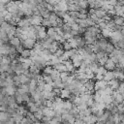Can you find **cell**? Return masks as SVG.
Returning <instances> with one entry per match:
<instances>
[{
    "mask_svg": "<svg viewBox=\"0 0 124 124\" xmlns=\"http://www.w3.org/2000/svg\"><path fill=\"white\" fill-rule=\"evenodd\" d=\"M36 43V40L35 39H31V38H26L23 42H22V46L24 49H28V50H31L33 49V46L34 44Z\"/></svg>",
    "mask_w": 124,
    "mask_h": 124,
    "instance_id": "6da1fadb",
    "label": "cell"
},
{
    "mask_svg": "<svg viewBox=\"0 0 124 124\" xmlns=\"http://www.w3.org/2000/svg\"><path fill=\"white\" fill-rule=\"evenodd\" d=\"M104 67L108 70V71H113L115 67H116V64L114 63V62L108 57V59H107V61H106V63L104 64Z\"/></svg>",
    "mask_w": 124,
    "mask_h": 124,
    "instance_id": "7a4b0ae2",
    "label": "cell"
},
{
    "mask_svg": "<svg viewBox=\"0 0 124 124\" xmlns=\"http://www.w3.org/2000/svg\"><path fill=\"white\" fill-rule=\"evenodd\" d=\"M62 64H64L67 71L69 73H75V67L72 63V60L71 59H68V60H64V61H62Z\"/></svg>",
    "mask_w": 124,
    "mask_h": 124,
    "instance_id": "3957f363",
    "label": "cell"
},
{
    "mask_svg": "<svg viewBox=\"0 0 124 124\" xmlns=\"http://www.w3.org/2000/svg\"><path fill=\"white\" fill-rule=\"evenodd\" d=\"M119 83H120V82L118 81V79H112L111 81L108 82V84L112 87L113 90H117Z\"/></svg>",
    "mask_w": 124,
    "mask_h": 124,
    "instance_id": "277c9868",
    "label": "cell"
},
{
    "mask_svg": "<svg viewBox=\"0 0 124 124\" xmlns=\"http://www.w3.org/2000/svg\"><path fill=\"white\" fill-rule=\"evenodd\" d=\"M70 94H71V91H70V90L63 88V89L60 90V95H59V96H60L62 99H68L69 96H70Z\"/></svg>",
    "mask_w": 124,
    "mask_h": 124,
    "instance_id": "5b68a950",
    "label": "cell"
},
{
    "mask_svg": "<svg viewBox=\"0 0 124 124\" xmlns=\"http://www.w3.org/2000/svg\"><path fill=\"white\" fill-rule=\"evenodd\" d=\"M112 29L111 28H103V29H101V35H102V37H104V38H108L111 36V33H112Z\"/></svg>",
    "mask_w": 124,
    "mask_h": 124,
    "instance_id": "8992f818",
    "label": "cell"
},
{
    "mask_svg": "<svg viewBox=\"0 0 124 124\" xmlns=\"http://www.w3.org/2000/svg\"><path fill=\"white\" fill-rule=\"evenodd\" d=\"M14 96H15V99H16V103H17L18 105H21V104H23V100H22L21 94H20V93H19L17 90H16Z\"/></svg>",
    "mask_w": 124,
    "mask_h": 124,
    "instance_id": "52a82bcc",
    "label": "cell"
},
{
    "mask_svg": "<svg viewBox=\"0 0 124 124\" xmlns=\"http://www.w3.org/2000/svg\"><path fill=\"white\" fill-rule=\"evenodd\" d=\"M114 50V46L112 44V43H110L108 41V43H107V45H106V49H105V52L106 53H111Z\"/></svg>",
    "mask_w": 124,
    "mask_h": 124,
    "instance_id": "ba28073f",
    "label": "cell"
},
{
    "mask_svg": "<svg viewBox=\"0 0 124 124\" xmlns=\"http://www.w3.org/2000/svg\"><path fill=\"white\" fill-rule=\"evenodd\" d=\"M6 90H7V94L8 95H14L16 90H17V86H15V85H8V86H6Z\"/></svg>",
    "mask_w": 124,
    "mask_h": 124,
    "instance_id": "9c48e42d",
    "label": "cell"
},
{
    "mask_svg": "<svg viewBox=\"0 0 124 124\" xmlns=\"http://www.w3.org/2000/svg\"><path fill=\"white\" fill-rule=\"evenodd\" d=\"M7 11H8L9 13H11V14L18 13V11H19V6H18V5H16L15 2H14V4H13L12 6H10V7L7 8Z\"/></svg>",
    "mask_w": 124,
    "mask_h": 124,
    "instance_id": "30bf717a",
    "label": "cell"
},
{
    "mask_svg": "<svg viewBox=\"0 0 124 124\" xmlns=\"http://www.w3.org/2000/svg\"><path fill=\"white\" fill-rule=\"evenodd\" d=\"M9 43H10L12 46H19V45L21 44V41H20V39H19L18 37L14 36L12 39L9 40Z\"/></svg>",
    "mask_w": 124,
    "mask_h": 124,
    "instance_id": "8fae6325",
    "label": "cell"
},
{
    "mask_svg": "<svg viewBox=\"0 0 124 124\" xmlns=\"http://www.w3.org/2000/svg\"><path fill=\"white\" fill-rule=\"evenodd\" d=\"M41 74H42V76H43V81L45 82V83H50V84H51V83L53 82L50 75H46V74H44V73H41Z\"/></svg>",
    "mask_w": 124,
    "mask_h": 124,
    "instance_id": "7c38bea8",
    "label": "cell"
},
{
    "mask_svg": "<svg viewBox=\"0 0 124 124\" xmlns=\"http://www.w3.org/2000/svg\"><path fill=\"white\" fill-rule=\"evenodd\" d=\"M33 50L36 51V52H42L44 50V48H43L42 44L40 43V41H36V43L33 46Z\"/></svg>",
    "mask_w": 124,
    "mask_h": 124,
    "instance_id": "4fadbf2b",
    "label": "cell"
},
{
    "mask_svg": "<svg viewBox=\"0 0 124 124\" xmlns=\"http://www.w3.org/2000/svg\"><path fill=\"white\" fill-rule=\"evenodd\" d=\"M29 81H30V79L27 77V76H25V75H23V74H21L20 75V82H21V83H29Z\"/></svg>",
    "mask_w": 124,
    "mask_h": 124,
    "instance_id": "5bb4252c",
    "label": "cell"
},
{
    "mask_svg": "<svg viewBox=\"0 0 124 124\" xmlns=\"http://www.w3.org/2000/svg\"><path fill=\"white\" fill-rule=\"evenodd\" d=\"M73 103L70 101V100H66L63 102V105H62V108H67V110H71V108H73Z\"/></svg>",
    "mask_w": 124,
    "mask_h": 124,
    "instance_id": "9a60e30c",
    "label": "cell"
},
{
    "mask_svg": "<svg viewBox=\"0 0 124 124\" xmlns=\"http://www.w3.org/2000/svg\"><path fill=\"white\" fill-rule=\"evenodd\" d=\"M46 35H48V36H52V37H55L56 32L54 31V28L52 26L46 28Z\"/></svg>",
    "mask_w": 124,
    "mask_h": 124,
    "instance_id": "2e32d148",
    "label": "cell"
},
{
    "mask_svg": "<svg viewBox=\"0 0 124 124\" xmlns=\"http://www.w3.org/2000/svg\"><path fill=\"white\" fill-rule=\"evenodd\" d=\"M96 16H97V17L98 18H100V19H102L103 17H104V16L107 14L105 11H103L102 9H95V13H94Z\"/></svg>",
    "mask_w": 124,
    "mask_h": 124,
    "instance_id": "e0dca14e",
    "label": "cell"
},
{
    "mask_svg": "<svg viewBox=\"0 0 124 124\" xmlns=\"http://www.w3.org/2000/svg\"><path fill=\"white\" fill-rule=\"evenodd\" d=\"M52 66H45L43 69H42V73L46 74V75H50L51 72L52 71Z\"/></svg>",
    "mask_w": 124,
    "mask_h": 124,
    "instance_id": "ac0fdd59",
    "label": "cell"
},
{
    "mask_svg": "<svg viewBox=\"0 0 124 124\" xmlns=\"http://www.w3.org/2000/svg\"><path fill=\"white\" fill-rule=\"evenodd\" d=\"M50 76H51V78L52 79V81H54V80L56 79V78H58V77H59V72H58L56 69H52V71L51 72Z\"/></svg>",
    "mask_w": 124,
    "mask_h": 124,
    "instance_id": "d6986e66",
    "label": "cell"
},
{
    "mask_svg": "<svg viewBox=\"0 0 124 124\" xmlns=\"http://www.w3.org/2000/svg\"><path fill=\"white\" fill-rule=\"evenodd\" d=\"M0 27H1L2 29H4V30L6 31V32H7V31L12 27V25H10V23L7 22V21H3L1 24H0Z\"/></svg>",
    "mask_w": 124,
    "mask_h": 124,
    "instance_id": "ffe728a7",
    "label": "cell"
},
{
    "mask_svg": "<svg viewBox=\"0 0 124 124\" xmlns=\"http://www.w3.org/2000/svg\"><path fill=\"white\" fill-rule=\"evenodd\" d=\"M41 25L45 26L46 28H49V27H51V26H52L51 21H50V20H49V19H43V21H42V22H41Z\"/></svg>",
    "mask_w": 124,
    "mask_h": 124,
    "instance_id": "44dd1931",
    "label": "cell"
},
{
    "mask_svg": "<svg viewBox=\"0 0 124 124\" xmlns=\"http://www.w3.org/2000/svg\"><path fill=\"white\" fill-rule=\"evenodd\" d=\"M21 56H22L23 58H28V57L30 56V50L24 49V50L21 52Z\"/></svg>",
    "mask_w": 124,
    "mask_h": 124,
    "instance_id": "7402d4cb",
    "label": "cell"
},
{
    "mask_svg": "<svg viewBox=\"0 0 124 124\" xmlns=\"http://www.w3.org/2000/svg\"><path fill=\"white\" fill-rule=\"evenodd\" d=\"M61 29L63 32H70V30H71V25L68 24V23H63L61 26Z\"/></svg>",
    "mask_w": 124,
    "mask_h": 124,
    "instance_id": "603a6c76",
    "label": "cell"
},
{
    "mask_svg": "<svg viewBox=\"0 0 124 124\" xmlns=\"http://www.w3.org/2000/svg\"><path fill=\"white\" fill-rule=\"evenodd\" d=\"M40 14H41V16H42L43 19H49V18H50V14H51V12L46 9V10L40 12Z\"/></svg>",
    "mask_w": 124,
    "mask_h": 124,
    "instance_id": "cb8c5ba5",
    "label": "cell"
},
{
    "mask_svg": "<svg viewBox=\"0 0 124 124\" xmlns=\"http://www.w3.org/2000/svg\"><path fill=\"white\" fill-rule=\"evenodd\" d=\"M115 100L117 101V103H124V94H121L118 92L115 97Z\"/></svg>",
    "mask_w": 124,
    "mask_h": 124,
    "instance_id": "d4e9b609",
    "label": "cell"
},
{
    "mask_svg": "<svg viewBox=\"0 0 124 124\" xmlns=\"http://www.w3.org/2000/svg\"><path fill=\"white\" fill-rule=\"evenodd\" d=\"M21 97H22V100H23V103H27L30 99V94L29 92H24L23 94H21Z\"/></svg>",
    "mask_w": 124,
    "mask_h": 124,
    "instance_id": "484cf974",
    "label": "cell"
},
{
    "mask_svg": "<svg viewBox=\"0 0 124 124\" xmlns=\"http://www.w3.org/2000/svg\"><path fill=\"white\" fill-rule=\"evenodd\" d=\"M72 103H73V105H74V106H76V107L79 106V105L82 103L80 96H75V98H74V100L72 101Z\"/></svg>",
    "mask_w": 124,
    "mask_h": 124,
    "instance_id": "4316f807",
    "label": "cell"
},
{
    "mask_svg": "<svg viewBox=\"0 0 124 124\" xmlns=\"http://www.w3.org/2000/svg\"><path fill=\"white\" fill-rule=\"evenodd\" d=\"M62 46H63V50L64 51H70L71 49H72V46H71V44L69 43V42H65L64 44H62Z\"/></svg>",
    "mask_w": 124,
    "mask_h": 124,
    "instance_id": "83f0119b",
    "label": "cell"
},
{
    "mask_svg": "<svg viewBox=\"0 0 124 124\" xmlns=\"http://www.w3.org/2000/svg\"><path fill=\"white\" fill-rule=\"evenodd\" d=\"M97 82V83H98V85L100 86V88H104L106 85H108V82H106L105 80H101V81H96Z\"/></svg>",
    "mask_w": 124,
    "mask_h": 124,
    "instance_id": "f1b7e54d",
    "label": "cell"
},
{
    "mask_svg": "<svg viewBox=\"0 0 124 124\" xmlns=\"http://www.w3.org/2000/svg\"><path fill=\"white\" fill-rule=\"evenodd\" d=\"M63 52H64V50L63 49H60V48H58L56 51H55V52L53 53L56 57H60L62 54H63Z\"/></svg>",
    "mask_w": 124,
    "mask_h": 124,
    "instance_id": "f546056e",
    "label": "cell"
},
{
    "mask_svg": "<svg viewBox=\"0 0 124 124\" xmlns=\"http://www.w3.org/2000/svg\"><path fill=\"white\" fill-rule=\"evenodd\" d=\"M33 114H34V116H35V118L37 119V120H39L40 122H41V119H42V117H43V114L41 113V112H35V113H33Z\"/></svg>",
    "mask_w": 124,
    "mask_h": 124,
    "instance_id": "4dcf8cb0",
    "label": "cell"
},
{
    "mask_svg": "<svg viewBox=\"0 0 124 124\" xmlns=\"http://www.w3.org/2000/svg\"><path fill=\"white\" fill-rule=\"evenodd\" d=\"M97 121H98L97 116H96L95 114H90V123H96Z\"/></svg>",
    "mask_w": 124,
    "mask_h": 124,
    "instance_id": "1f68e13d",
    "label": "cell"
},
{
    "mask_svg": "<svg viewBox=\"0 0 124 124\" xmlns=\"http://www.w3.org/2000/svg\"><path fill=\"white\" fill-rule=\"evenodd\" d=\"M54 13L56 14V16H57L58 18H61V19H62V18H63V16H64L67 12H65V11H56V12H54Z\"/></svg>",
    "mask_w": 124,
    "mask_h": 124,
    "instance_id": "d6a6232c",
    "label": "cell"
},
{
    "mask_svg": "<svg viewBox=\"0 0 124 124\" xmlns=\"http://www.w3.org/2000/svg\"><path fill=\"white\" fill-rule=\"evenodd\" d=\"M23 50H24V48H23V46H22L21 44H20L19 46H16V51H17V52L20 53V54H21V52Z\"/></svg>",
    "mask_w": 124,
    "mask_h": 124,
    "instance_id": "836d02e7",
    "label": "cell"
},
{
    "mask_svg": "<svg viewBox=\"0 0 124 124\" xmlns=\"http://www.w3.org/2000/svg\"><path fill=\"white\" fill-rule=\"evenodd\" d=\"M85 21H86V23H87L88 26H91V25H94V24H95V22L93 21L88 17V16H87V18L85 19Z\"/></svg>",
    "mask_w": 124,
    "mask_h": 124,
    "instance_id": "e575fe53",
    "label": "cell"
},
{
    "mask_svg": "<svg viewBox=\"0 0 124 124\" xmlns=\"http://www.w3.org/2000/svg\"><path fill=\"white\" fill-rule=\"evenodd\" d=\"M44 90H46V91H52V86L50 83H46L44 85Z\"/></svg>",
    "mask_w": 124,
    "mask_h": 124,
    "instance_id": "d590c367",
    "label": "cell"
},
{
    "mask_svg": "<svg viewBox=\"0 0 124 124\" xmlns=\"http://www.w3.org/2000/svg\"><path fill=\"white\" fill-rule=\"evenodd\" d=\"M3 18H4V21H9L12 19V14L8 12V13H7V14L4 16Z\"/></svg>",
    "mask_w": 124,
    "mask_h": 124,
    "instance_id": "8d00e7d4",
    "label": "cell"
},
{
    "mask_svg": "<svg viewBox=\"0 0 124 124\" xmlns=\"http://www.w3.org/2000/svg\"><path fill=\"white\" fill-rule=\"evenodd\" d=\"M52 103H53V101L52 100H50V99H46V107H48V108H52Z\"/></svg>",
    "mask_w": 124,
    "mask_h": 124,
    "instance_id": "74e56055",
    "label": "cell"
},
{
    "mask_svg": "<svg viewBox=\"0 0 124 124\" xmlns=\"http://www.w3.org/2000/svg\"><path fill=\"white\" fill-rule=\"evenodd\" d=\"M79 28H80L79 24L76 23V22H74V23L71 24V29H73V30H79Z\"/></svg>",
    "mask_w": 124,
    "mask_h": 124,
    "instance_id": "f35d334b",
    "label": "cell"
},
{
    "mask_svg": "<svg viewBox=\"0 0 124 124\" xmlns=\"http://www.w3.org/2000/svg\"><path fill=\"white\" fill-rule=\"evenodd\" d=\"M46 9L48 10V11H50V12H53V6L51 5V4H49V3L46 4Z\"/></svg>",
    "mask_w": 124,
    "mask_h": 124,
    "instance_id": "ab89813d",
    "label": "cell"
},
{
    "mask_svg": "<svg viewBox=\"0 0 124 124\" xmlns=\"http://www.w3.org/2000/svg\"><path fill=\"white\" fill-rule=\"evenodd\" d=\"M78 18L81 19V20H85V19L87 18V15H86V14H81V13H79V16H78Z\"/></svg>",
    "mask_w": 124,
    "mask_h": 124,
    "instance_id": "60d3db41",
    "label": "cell"
},
{
    "mask_svg": "<svg viewBox=\"0 0 124 124\" xmlns=\"http://www.w3.org/2000/svg\"><path fill=\"white\" fill-rule=\"evenodd\" d=\"M70 34H71L72 36H76V35L79 34V32H78V30H73V29H71V30H70Z\"/></svg>",
    "mask_w": 124,
    "mask_h": 124,
    "instance_id": "b9f144b4",
    "label": "cell"
},
{
    "mask_svg": "<svg viewBox=\"0 0 124 124\" xmlns=\"http://www.w3.org/2000/svg\"><path fill=\"white\" fill-rule=\"evenodd\" d=\"M85 29H86V28H83V27H80V28H79V30H78V32H79V34L83 35V34L84 33V31H85Z\"/></svg>",
    "mask_w": 124,
    "mask_h": 124,
    "instance_id": "7bdbcfd3",
    "label": "cell"
},
{
    "mask_svg": "<svg viewBox=\"0 0 124 124\" xmlns=\"http://www.w3.org/2000/svg\"><path fill=\"white\" fill-rule=\"evenodd\" d=\"M107 14H108V15H111V16H114V15H115V11H114V9H112V10H108V11L107 12Z\"/></svg>",
    "mask_w": 124,
    "mask_h": 124,
    "instance_id": "ee69618b",
    "label": "cell"
},
{
    "mask_svg": "<svg viewBox=\"0 0 124 124\" xmlns=\"http://www.w3.org/2000/svg\"><path fill=\"white\" fill-rule=\"evenodd\" d=\"M79 13H81V14H86L87 15V9H80L79 10Z\"/></svg>",
    "mask_w": 124,
    "mask_h": 124,
    "instance_id": "f6af8a7d",
    "label": "cell"
},
{
    "mask_svg": "<svg viewBox=\"0 0 124 124\" xmlns=\"http://www.w3.org/2000/svg\"><path fill=\"white\" fill-rule=\"evenodd\" d=\"M21 65H22V68L23 69H28L29 68V64H27V63H24V62H23V63H21Z\"/></svg>",
    "mask_w": 124,
    "mask_h": 124,
    "instance_id": "bcb514c9",
    "label": "cell"
},
{
    "mask_svg": "<svg viewBox=\"0 0 124 124\" xmlns=\"http://www.w3.org/2000/svg\"><path fill=\"white\" fill-rule=\"evenodd\" d=\"M41 1H43V0H38V2H41Z\"/></svg>",
    "mask_w": 124,
    "mask_h": 124,
    "instance_id": "7dc6e473",
    "label": "cell"
},
{
    "mask_svg": "<svg viewBox=\"0 0 124 124\" xmlns=\"http://www.w3.org/2000/svg\"><path fill=\"white\" fill-rule=\"evenodd\" d=\"M86 1H87V0H86Z\"/></svg>",
    "mask_w": 124,
    "mask_h": 124,
    "instance_id": "c3c4849f",
    "label": "cell"
},
{
    "mask_svg": "<svg viewBox=\"0 0 124 124\" xmlns=\"http://www.w3.org/2000/svg\"><path fill=\"white\" fill-rule=\"evenodd\" d=\"M0 88H1V87H0Z\"/></svg>",
    "mask_w": 124,
    "mask_h": 124,
    "instance_id": "681fc988",
    "label": "cell"
}]
</instances>
